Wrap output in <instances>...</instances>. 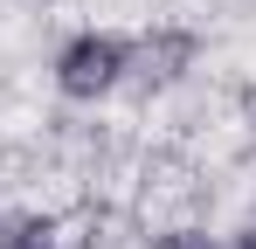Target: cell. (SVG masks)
I'll return each instance as SVG.
<instances>
[{
  "instance_id": "obj_1",
  "label": "cell",
  "mask_w": 256,
  "mask_h": 249,
  "mask_svg": "<svg viewBox=\"0 0 256 249\" xmlns=\"http://www.w3.org/2000/svg\"><path fill=\"white\" fill-rule=\"evenodd\" d=\"M125 70H132V42L125 35H76L62 56H56V83H62V97H76V104L118 90Z\"/></svg>"
},
{
  "instance_id": "obj_2",
  "label": "cell",
  "mask_w": 256,
  "mask_h": 249,
  "mask_svg": "<svg viewBox=\"0 0 256 249\" xmlns=\"http://www.w3.org/2000/svg\"><path fill=\"white\" fill-rule=\"evenodd\" d=\"M187 56H194V42H187V35H160V42H146V48H132V62H146V76H152V83H173Z\"/></svg>"
},
{
  "instance_id": "obj_3",
  "label": "cell",
  "mask_w": 256,
  "mask_h": 249,
  "mask_svg": "<svg viewBox=\"0 0 256 249\" xmlns=\"http://www.w3.org/2000/svg\"><path fill=\"white\" fill-rule=\"evenodd\" d=\"M0 249H56V242L42 222H14V228H0Z\"/></svg>"
},
{
  "instance_id": "obj_4",
  "label": "cell",
  "mask_w": 256,
  "mask_h": 249,
  "mask_svg": "<svg viewBox=\"0 0 256 249\" xmlns=\"http://www.w3.org/2000/svg\"><path fill=\"white\" fill-rule=\"evenodd\" d=\"M160 249H214V242H208V236H166Z\"/></svg>"
},
{
  "instance_id": "obj_5",
  "label": "cell",
  "mask_w": 256,
  "mask_h": 249,
  "mask_svg": "<svg viewBox=\"0 0 256 249\" xmlns=\"http://www.w3.org/2000/svg\"><path fill=\"white\" fill-rule=\"evenodd\" d=\"M228 249H256V222H250V228H242V236H236Z\"/></svg>"
}]
</instances>
